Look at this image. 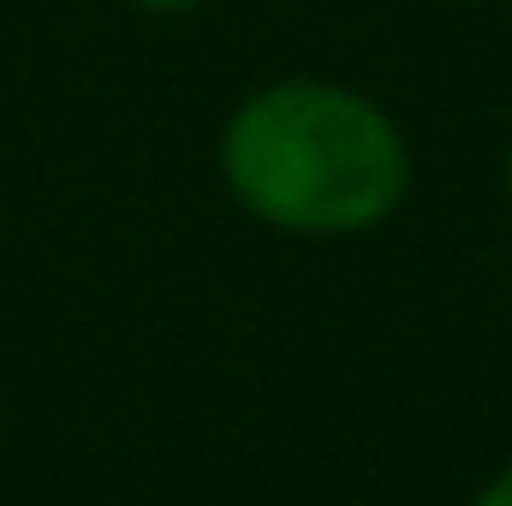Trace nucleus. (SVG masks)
Masks as SVG:
<instances>
[{
	"mask_svg": "<svg viewBox=\"0 0 512 506\" xmlns=\"http://www.w3.org/2000/svg\"><path fill=\"white\" fill-rule=\"evenodd\" d=\"M233 197L286 233H364L405 197V137L358 90L292 78L251 96L221 137Z\"/></svg>",
	"mask_w": 512,
	"mask_h": 506,
	"instance_id": "f257e3e1",
	"label": "nucleus"
},
{
	"mask_svg": "<svg viewBox=\"0 0 512 506\" xmlns=\"http://www.w3.org/2000/svg\"><path fill=\"white\" fill-rule=\"evenodd\" d=\"M477 506H512V471H507V477H495V483L477 495Z\"/></svg>",
	"mask_w": 512,
	"mask_h": 506,
	"instance_id": "f03ea898",
	"label": "nucleus"
},
{
	"mask_svg": "<svg viewBox=\"0 0 512 506\" xmlns=\"http://www.w3.org/2000/svg\"><path fill=\"white\" fill-rule=\"evenodd\" d=\"M137 6H149V12H179V6H197V0H137Z\"/></svg>",
	"mask_w": 512,
	"mask_h": 506,
	"instance_id": "7ed1b4c3",
	"label": "nucleus"
},
{
	"mask_svg": "<svg viewBox=\"0 0 512 506\" xmlns=\"http://www.w3.org/2000/svg\"><path fill=\"white\" fill-rule=\"evenodd\" d=\"M507 197H512V149H507Z\"/></svg>",
	"mask_w": 512,
	"mask_h": 506,
	"instance_id": "20e7f679",
	"label": "nucleus"
}]
</instances>
